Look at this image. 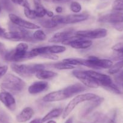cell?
Here are the masks:
<instances>
[{"label": "cell", "instance_id": "obj_43", "mask_svg": "<svg viewBox=\"0 0 123 123\" xmlns=\"http://www.w3.org/2000/svg\"><path fill=\"white\" fill-rule=\"evenodd\" d=\"M46 15L48 16L49 18H53L54 16V13H53V12L51 11H49V10H47V14Z\"/></svg>", "mask_w": 123, "mask_h": 123}, {"label": "cell", "instance_id": "obj_41", "mask_svg": "<svg viewBox=\"0 0 123 123\" xmlns=\"http://www.w3.org/2000/svg\"><path fill=\"white\" fill-rule=\"evenodd\" d=\"M43 121H42V119L41 118H36V119H33L30 123H43Z\"/></svg>", "mask_w": 123, "mask_h": 123}, {"label": "cell", "instance_id": "obj_1", "mask_svg": "<svg viewBox=\"0 0 123 123\" xmlns=\"http://www.w3.org/2000/svg\"><path fill=\"white\" fill-rule=\"evenodd\" d=\"M86 89V87L85 85L80 83H76L62 89L49 92L42 98V100L47 103L63 101L84 92Z\"/></svg>", "mask_w": 123, "mask_h": 123}, {"label": "cell", "instance_id": "obj_44", "mask_svg": "<svg viewBox=\"0 0 123 123\" xmlns=\"http://www.w3.org/2000/svg\"><path fill=\"white\" fill-rule=\"evenodd\" d=\"M65 123H73V118L70 117V118H68V119H67V121H66L65 122Z\"/></svg>", "mask_w": 123, "mask_h": 123}, {"label": "cell", "instance_id": "obj_49", "mask_svg": "<svg viewBox=\"0 0 123 123\" xmlns=\"http://www.w3.org/2000/svg\"><path fill=\"white\" fill-rule=\"evenodd\" d=\"M77 123H84V122H82V121H78Z\"/></svg>", "mask_w": 123, "mask_h": 123}, {"label": "cell", "instance_id": "obj_11", "mask_svg": "<svg viewBox=\"0 0 123 123\" xmlns=\"http://www.w3.org/2000/svg\"><path fill=\"white\" fill-rule=\"evenodd\" d=\"M9 17L12 23L21 28L27 30H37L41 28V27L38 25L23 19L15 14L10 13L9 15Z\"/></svg>", "mask_w": 123, "mask_h": 123}, {"label": "cell", "instance_id": "obj_34", "mask_svg": "<svg viewBox=\"0 0 123 123\" xmlns=\"http://www.w3.org/2000/svg\"><path fill=\"white\" fill-rule=\"evenodd\" d=\"M112 49L113 51L121 54L123 56V42H119L114 45L112 47Z\"/></svg>", "mask_w": 123, "mask_h": 123}, {"label": "cell", "instance_id": "obj_24", "mask_svg": "<svg viewBox=\"0 0 123 123\" xmlns=\"http://www.w3.org/2000/svg\"><path fill=\"white\" fill-rule=\"evenodd\" d=\"M38 23L40 25L42 26V27L45 28H53L56 27L58 25L57 24L53 22L52 19H49L46 18H40L37 21Z\"/></svg>", "mask_w": 123, "mask_h": 123}, {"label": "cell", "instance_id": "obj_33", "mask_svg": "<svg viewBox=\"0 0 123 123\" xmlns=\"http://www.w3.org/2000/svg\"><path fill=\"white\" fill-rule=\"evenodd\" d=\"M65 16H62V15H54L53 18H51L52 21L54 22H55L56 24H65Z\"/></svg>", "mask_w": 123, "mask_h": 123}, {"label": "cell", "instance_id": "obj_9", "mask_svg": "<svg viewBox=\"0 0 123 123\" xmlns=\"http://www.w3.org/2000/svg\"><path fill=\"white\" fill-rule=\"evenodd\" d=\"M73 75L80 80L81 83L86 87L90 88H98L100 84L97 80L91 77L86 73V71L75 70L73 71Z\"/></svg>", "mask_w": 123, "mask_h": 123}, {"label": "cell", "instance_id": "obj_28", "mask_svg": "<svg viewBox=\"0 0 123 123\" xmlns=\"http://www.w3.org/2000/svg\"><path fill=\"white\" fill-rule=\"evenodd\" d=\"M24 15L27 18L30 19H35L37 18L35 10L30 9V7H25L24 9Z\"/></svg>", "mask_w": 123, "mask_h": 123}, {"label": "cell", "instance_id": "obj_37", "mask_svg": "<svg viewBox=\"0 0 123 123\" xmlns=\"http://www.w3.org/2000/svg\"><path fill=\"white\" fill-rule=\"evenodd\" d=\"M42 57H43V58H45V59H50V60H56L59 59V57L56 54H51V53H47V54H43V55H42Z\"/></svg>", "mask_w": 123, "mask_h": 123}, {"label": "cell", "instance_id": "obj_18", "mask_svg": "<svg viewBox=\"0 0 123 123\" xmlns=\"http://www.w3.org/2000/svg\"><path fill=\"white\" fill-rule=\"evenodd\" d=\"M34 114L35 111L33 109L30 107H26L16 116V121L20 123H25L31 119Z\"/></svg>", "mask_w": 123, "mask_h": 123}, {"label": "cell", "instance_id": "obj_6", "mask_svg": "<svg viewBox=\"0 0 123 123\" xmlns=\"http://www.w3.org/2000/svg\"><path fill=\"white\" fill-rule=\"evenodd\" d=\"M28 45L25 42H21L19 43L14 49L7 51L3 57L6 61L12 62H18L27 60L28 59Z\"/></svg>", "mask_w": 123, "mask_h": 123}, {"label": "cell", "instance_id": "obj_35", "mask_svg": "<svg viewBox=\"0 0 123 123\" xmlns=\"http://www.w3.org/2000/svg\"><path fill=\"white\" fill-rule=\"evenodd\" d=\"M114 79L117 83L122 85L123 83V70H121L118 73L115 74Z\"/></svg>", "mask_w": 123, "mask_h": 123}, {"label": "cell", "instance_id": "obj_20", "mask_svg": "<svg viewBox=\"0 0 123 123\" xmlns=\"http://www.w3.org/2000/svg\"><path fill=\"white\" fill-rule=\"evenodd\" d=\"M63 112V109L62 108H55L49 111L47 114H46L42 118L43 122L48 121L49 120L54 119V118H57L59 116L62 115Z\"/></svg>", "mask_w": 123, "mask_h": 123}, {"label": "cell", "instance_id": "obj_31", "mask_svg": "<svg viewBox=\"0 0 123 123\" xmlns=\"http://www.w3.org/2000/svg\"><path fill=\"white\" fill-rule=\"evenodd\" d=\"M82 9L81 5L77 1H73L70 4V10L74 13H79Z\"/></svg>", "mask_w": 123, "mask_h": 123}, {"label": "cell", "instance_id": "obj_25", "mask_svg": "<svg viewBox=\"0 0 123 123\" xmlns=\"http://www.w3.org/2000/svg\"><path fill=\"white\" fill-rule=\"evenodd\" d=\"M50 66L55 69H59V70H67V69H73L75 68V67L71 65L68 64L64 62H60L56 63L50 64Z\"/></svg>", "mask_w": 123, "mask_h": 123}, {"label": "cell", "instance_id": "obj_13", "mask_svg": "<svg viewBox=\"0 0 123 123\" xmlns=\"http://www.w3.org/2000/svg\"><path fill=\"white\" fill-rule=\"evenodd\" d=\"M98 21L102 23H109L112 25L116 23L123 22V13L117 12L106 14L103 16H100Z\"/></svg>", "mask_w": 123, "mask_h": 123}, {"label": "cell", "instance_id": "obj_16", "mask_svg": "<svg viewBox=\"0 0 123 123\" xmlns=\"http://www.w3.org/2000/svg\"><path fill=\"white\" fill-rule=\"evenodd\" d=\"M49 84L47 81H37L32 83L28 87V91L31 95H36L48 89Z\"/></svg>", "mask_w": 123, "mask_h": 123}, {"label": "cell", "instance_id": "obj_38", "mask_svg": "<svg viewBox=\"0 0 123 123\" xmlns=\"http://www.w3.org/2000/svg\"><path fill=\"white\" fill-rule=\"evenodd\" d=\"M8 70L7 66H1L0 67V79L6 74L7 71Z\"/></svg>", "mask_w": 123, "mask_h": 123}, {"label": "cell", "instance_id": "obj_48", "mask_svg": "<svg viewBox=\"0 0 123 123\" xmlns=\"http://www.w3.org/2000/svg\"><path fill=\"white\" fill-rule=\"evenodd\" d=\"M2 6H1V4H0V13H1V10H2Z\"/></svg>", "mask_w": 123, "mask_h": 123}, {"label": "cell", "instance_id": "obj_51", "mask_svg": "<svg viewBox=\"0 0 123 123\" xmlns=\"http://www.w3.org/2000/svg\"><path fill=\"white\" fill-rule=\"evenodd\" d=\"M0 67H1V64H0Z\"/></svg>", "mask_w": 123, "mask_h": 123}, {"label": "cell", "instance_id": "obj_46", "mask_svg": "<svg viewBox=\"0 0 123 123\" xmlns=\"http://www.w3.org/2000/svg\"><path fill=\"white\" fill-rule=\"evenodd\" d=\"M47 123H57L54 120H49L48 121V122H47Z\"/></svg>", "mask_w": 123, "mask_h": 123}, {"label": "cell", "instance_id": "obj_21", "mask_svg": "<svg viewBox=\"0 0 123 123\" xmlns=\"http://www.w3.org/2000/svg\"><path fill=\"white\" fill-rule=\"evenodd\" d=\"M35 6V12L37 18H42L47 14V10L41 4L40 0H34Z\"/></svg>", "mask_w": 123, "mask_h": 123}, {"label": "cell", "instance_id": "obj_8", "mask_svg": "<svg viewBox=\"0 0 123 123\" xmlns=\"http://www.w3.org/2000/svg\"><path fill=\"white\" fill-rule=\"evenodd\" d=\"M107 30L105 28H97L94 30H79L75 32V36L88 39H97L106 37Z\"/></svg>", "mask_w": 123, "mask_h": 123}, {"label": "cell", "instance_id": "obj_26", "mask_svg": "<svg viewBox=\"0 0 123 123\" xmlns=\"http://www.w3.org/2000/svg\"><path fill=\"white\" fill-rule=\"evenodd\" d=\"M34 39L37 41H44L47 39V35L42 30L37 29L33 34Z\"/></svg>", "mask_w": 123, "mask_h": 123}, {"label": "cell", "instance_id": "obj_10", "mask_svg": "<svg viewBox=\"0 0 123 123\" xmlns=\"http://www.w3.org/2000/svg\"><path fill=\"white\" fill-rule=\"evenodd\" d=\"M104 101V98L98 97L97 98L87 101L80 109L79 116L80 118H85L90 114L92 111L97 108Z\"/></svg>", "mask_w": 123, "mask_h": 123}, {"label": "cell", "instance_id": "obj_39", "mask_svg": "<svg viewBox=\"0 0 123 123\" xmlns=\"http://www.w3.org/2000/svg\"><path fill=\"white\" fill-rule=\"evenodd\" d=\"M113 27L116 30L118 31H123V22H119V23H116L113 24Z\"/></svg>", "mask_w": 123, "mask_h": 123}, {"label": "cell", "instance_id": "obj_42", "mask_svg": "<svg viewBox=\"0 0 123 123\" xmlns=\"http://www.w3.org/2000/svg\"><path fill=\"white\" fill-rule=\"evenodd\" d=\"M55 12H56L57 13H61L62 12H63V8L60 6H58L55 8Z\"/></svg>", "mask_w": 123, "mask_h": 123}, {"label": "cell", "instance_id": "obj_27", "mask_svg": "<svg viewBox=\"0 0 123 123\" xmlns=\"http://www.w3.org/2000/svg\"><path fill=\"white\" fill-rule=\"evenodd\" d=\"M123 68V60L118 62L115 65H113L111 68L108 70V73L110 74H115L120 71Z\"/></svg>", "mask_w": 123, "mask_h": 123}, {"label": "cell", "instance_id": "obj_47", "mask_svg": "<svg viewBox=\"0 0 123 123\" xmlns=\"http://www.w3.org/2000/svg\"><path fill=\"white\" fill-rule=\"evenodd\" d=\"M51 1H65V0H51Z\"/></svg>", "mask_w": 123, "mask_h": 123}, {"label": "cell", "instance_id": "obj_50", "mask_svg": "<svg viewBox=\"0 0 123 123\" xmlns=\"http://www.w3.org/2000/svg\"><path fill=\"white\" fill-rule=\"evenodd\" d=\"M122 87H123V83L122 84Z\"/></svg>", "mask_w": 123, "mask_h": 123}, {"label": "cell", "instance_id": "obj_19", "mask_svg": "<svg viewBox=\"0 0 123 123\" xmlns=\"http://www.w3.org/2000/svg\"><path fill=\"white\" fill-rule=\"evenodd\" d=\"M35 75H36V77L39 80H45L52 79L55 77L57 75V74L55 72L52 71L42 69V70H41L36 73Z\"/></svg>", "mask_w": 123, "mask_h": 123}, {"label": "cell", "instance_id": "obj_36", "mask_svg": "<svg viewBox=\"0 0 123 123\" xmlns=\"http://www.w3.org/2000/svg\"><path fill=\"white\" fill-rule=\"evenodd\" d=\"M10 1L12 3H15V4L22 6L24 7H30L29 4H28L27 0H10Z\"/></svg>", "mask_w": 123, "mask_h": 123}, {"label": "cell", "instance_id": "obj_22", "mask_svg": "<svg viewBox=\"0 0 123 123\" xmlns=\"http://www.w3.org/2000/svg\"><path fill=\"white\" fill-rule=\"evenodd\" d=\"M94 119L95 121L98 123H117L111 118L101 113H96L94 115Z\"/></svg>", "mask_w": 123, "mask_h": 123}, {"label": "cell", "instance_id": "obj_4", "mask_svg": "<svg viewBox=\"0 0 123 123\" xmlns=\"http://www.w3.org/2000/svg\"><path fill=\"white\" fill-rule=\"evenodd\" d=\"M25 86L26 83L21 78L12 74H6L1 84V88L10 93L22 92L25 88Z\"/></svg>", "mask_w": 123, "mask_h": 123}, {"label": "cell", "instance_id": "obj_2", "mask_svg": "<svg viewBox=\"0 0 123 123\" xmlns=\"http://www.w3.org/2000/svg\"><path fill=\"white\" fill-rule=\"evenodd\" d=\"M63 61L73 66H85L94 69H109L113 65V62L109 59H99L97 57L91 55L88 59L68 58Z\"/></svg>", "mask_w": 123, "mask_h": 123}, {"label": "cell", "instance_id": "obj_14", "mask_svg": "<svg viewBox=\"0 0 123 123\" xmlns=\"http://www.w3.org/2000/svg\"><path fill=\"white\" fill-rule=\"evenodd\" d=\"M0 101L10 111H14L16 109V100L10 92L7 91L0 92Z\"/></svg>", "mask_w": 123, "mask_h": 123}, {"label": "cell", "instance_id": "obj_29", "mask_svg": "<svg viewBox=\"0 0 123 123\" xmlns=\"http://www.w3.org/2000/svg\"><path fill=\"white\" fill-rule=\"evenodd\" d=\"M0 123H11L10 116L3 110L0 109Z\"/></svg>", "mask_w": 123, "mask_h": 123}, {"label": "cell", "instance_id": "obj_40", "mask_svg": "<svg viewBox=\"0 0 123 123\" xmlns=\"http://www.w3.org/2000/svg\"><path fill=\"white\" fill-rule=\"evenodd\" d=\"M7 51L6 48V46L4 45V43L0 42V54L2 56H4L6 53H7Z\"/></svg>", "mask_w": 123, "mask_h": 123}, {"label": "cell", "instance_id": "obj_23", "mask_svg": "<svg viewBox=\"0 0 123 123\" xmlns=\"http://www.w3.org/2000/svg\"><path fill=\"white\" fill-rule=\"evenodd\" d=\"M47 52L48 53L56 54L59 53H62L67 50V48L65 46L53 45L51 46H47Z\"/></svg>", "mask_w": 123, "mask_h": 123}, {"label": "cell", "instance_id": "obj_15", "mask_svg": "<svg viewBox=\"0 0 123 123\" xmlns=\"http://www.w3.org/2000/svg\"><path fill=\"white\" fill-rule=\"evenodd\" d=\"M74 33H75L73 31V30H71L56 33L48 40V42L54 43H62L68 38L73 36L74 35Z\"/></svg>", "mask_w": 123, "mask_h": 123}, {"label": "cell", "instance_id": "obj_12", "mask_svg": "<svg viewBox=\"0 0 123 123\" xmlns=\"http://www.w3.org/2000/svg\"><path fill=\"white\" fill-rule=\"evenodd\" d=\"M86 72L89 76L97 80L100 84V86H101L105 89L113 83L112 78L109 75L94 71H86Z\"/></svg>", "mask_w": 123, "mask_h": 123}, {"label": "cell", "instance_id": "obj_32", "mask_svg": "<svg viewBox=\"0 0 123 123\" xmlns=\"http://www.w3.org/2000/svg\"><path fill=\"white\" fill-rule=\"evenodd\" d=\"M112 7V9L115 11H123V0H115Z\"/></svg>", "mask_w": 123, "mask_h": 123}, {"label": "cell", "instance_id": "obj_3", "mask_svg": "<svg viewBox=\"0 0 123 123\" xmlns=\"http://www.w3.org/2000/svg\"><path fill=\"white\" fill-rule=\"evenodd\" d=\"M10 31L5 32L2 37L12 41H24L35 43L36 42L27 29L21 28L13 24L9 25Z\"/></svg>", "mask_w": 123, "mask_h": 123}, {"label": "cell", "instance_id": "obj_7", "mask_svg": "<svg viewBox=\"0 0 123 123\" xmlns=\"http://www.w3.org/2000/svg\"><path fill=\"white\" fill-rule=\"evenodd\" d=\"M98 95L94 93H86L83 94H79L76 95L74 98H73L65 108L63 109V113H62V118L63 119L68 117L70 115V113L73 112L75 107L79 104L81 103L86 102V101H90V100H94L98 97Z\"/></svg>", "mask_w": 123, "mask_h": 123}, {"label": "cell", "instance_id": "obj_5", "mask_svg": "<svg viewBox=\"0 0 123 123\" xmlns=\"http://www.w3.org/2000/svg\"><path fill=\"white\" fill-rule=\"evenodd\" d=\"M11 68L18 75L28 77L33 74H36L39 71L45 69V65L42 63L18 64L13 63L11 65Z\"/></svg>", "mask_w": 123, "mask_h": 123}, {"label": "cell", "instance_id": "obj_45", "mask_svg": "<svg viewBox=\"0 0 123 123\" xmlns=\"http://www.w3.org/2000/svg\"><path fill=\"white\" fill-rule=\"evenodd\" d=\"M5 33V30H4V29H3L2 27H0V36L1 37H2L3 35V34Z\"/></svg>", "mask_w": 123, "mask_h": 123}, {"label": "cell", "instance_id": "obj_17", "mask_svg": "<svg viewBox=\"0 0 123 123\" xmlns=\"http://www.w3.org/2000/svg\"><path fill=\"white\" fill-rule=\"evenodd\" d=\"M89 18V14L87 13H83L80 14H71L65 18V24H76L79 22H83Z\"/></svg>", "mask_w": 123, "mask_h": 123}, {"label": "cell", "instance_id": "obj_30", "mask_svg": "<svg viewBox=\"0 0 123 123\" xmlns=\"http://www.w3.org/2000/svg\"><path fill=\"white\" fill-rule=\"evenodd\" d=\"M0 4H1L2 7L7 11L12 12L13 10V6L10 0H0Z\"/></svg>", "mask_w": 123, "mask_h": 123}]
</instances>
